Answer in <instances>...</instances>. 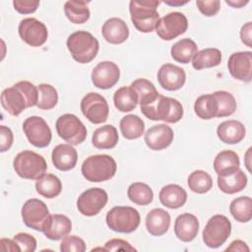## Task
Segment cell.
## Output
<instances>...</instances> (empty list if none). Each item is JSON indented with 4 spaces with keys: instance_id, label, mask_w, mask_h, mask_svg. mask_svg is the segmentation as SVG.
<instances>
[{
    "instance_id": "1",
    "label": "cell",
    "mask_w": 252,
    "mask_h": 252,
    "mask_svg": "<svg viewBox=\"0 0 252 252\" xmlns=\"http://www.w3.org/2000/svg\"><path fill=\"white\" fill-rule=\"evenodd\" d=\"M37 100V87L29 81H20L1 93V104L13 116H18L26 108L36 105Z\"/></svg>"
},
{
    "instance_id": "2",
    "label": "cell",
    "mask_w": 252,
    "mask_h": 252,
    "mask_svg": "<svg viewBox=\"0 0 252 252\" xmlns=\"http://www.w3.org/2000/svg\"><path fill=\"white\" fill-rule=\"evenodd\" d=\"M142 113L150 120L176 123L183 116V106L175 98L158 94L155 98L140 105Z\"/></svg>"
},
{
    "instance_id": "3",
    "label": "cell",
    "mask_w": 252,
    "mask_h": 252,
    "mask_svg": "<svg viewBox=\"0 0 252 252\" xmlns=\"http://www.w3.org/2000/svg\"><path fill=\"white\" fill-rule=\"evenodd\" d=\"M66 44L73 59L81 64L93 61L99 49L98 40L86 31H77L71 33Z\"/></svg>"
},
{
    "instance_id": "4",
    "label": "cell",
    "mask_w": 252,
    "mask_h": 252,
    "mask_svg": "<svg viewBox=\"0 0 252 252\" xmlns=\"http://www.w3.org/2000/svg\"><path fill=\"white\" fill-rule=\"evenodd\" d=\"M159 3V1L155 0L130 1L129 11L131 21L139 32L148 33L156 30L157 24L159 20V15L157 10Z\"/></svg>"
},
{
    "instance_id": "5",
    "label": "cell",
    "mask_w": 252,
    "mask_h": 252,
    "mask_svg": "<svg viewBox=\"0 0 252 252\" xmlns=\"http://www.w3.org/2000/svg\"><path fill=\"white\" fill-rule=\"evenodd\" d=\"M117 169L115 159L108 155H94L87 158L81 167L83 176L91 182H103L111 179Z\"/></svg>"
},
{
    "instance_id": "6",
    "label": "cell",
    "mask_w": 252,
    "mask_h": 252,
    "mask_svg": "<svg viewBox=\"0 0 252 252\" xmlns=\"http://www.w3.org/2000/svg\"><path fill=\"white\" fill-rule=\"evenodd\" d=\"M16 173L25 179L37 180L45 174L47 164L42 156L32 151L19 153L13 161Z\"/></svg>"
},
{
    "instance_id": "7",
    "label": "cell",
    "mask_w": 252,
    "mask_h": 252,
    "mask_svg": "<svg viewBox=\"0 0 252 252\" xmlns=\"http://www.w3.org/2000/svg\"><path fill=\"white\" fill-rule=\"evenodd\" d=\"M107 226L116 232L130 233L135 231L141 222L139 212L129 206H117L106 214Z\"/></svg>"
},
{
    "instance_id": "8",
    "label": "cell",
    "mask_w": 252,
    "mask_h": 252,
    "mask_svg": "<svg viewBox=\"0 0 252 252\" xmlns=\"http://www.w3.org/2000/svg\"><path fill=\"white\" fill-rule=\"evenodd\" d=\"M230 232V220L223 215H215L203 229V241L209 248H218L227 240Z\"/></svg>"
},
{
    "instance_id": "9",
    "label": "cell",
    "mask_w": 252,
    "mask_h": 252,
    "mask_svg": "<svg viewBox=\"0 0 252 252\" xmlns=\"http://www.w3.org/2000/svg\"><path fill=\"white\" fill-rule=\"evenodd\" d=\"M57 134L61 139L72 146L83 143L87 138V128L84 123L74 114L61 115L55 124Z\"/></svg>"
},
{
    "instance_id": "10",
    "label": "cell",
    "mask_w": 252,
    "mask_h": 252,
    "mask_svg": "<svg viewBox=\"0 0 252 252\" xmlns=\"http://www.w3.org/2000/svg\"><path fill=\"white\" fill-rule=\"evenodd\" d=\"M21 215L24 223L28 227L42 232L50 217L46 204L35 198L29 199L25 202L21 210Z\"/></svg>"
},
{
    "instance_id": "11",
    "label": "cell",
    "mask_w": 252,
    "mask_h": 252,
    "mask_svg": "<svg viewBox=\"0 0 252 252\" xmlns=\"http://www.w3.org/2000/svg\"><path fill=\"white\" fill-rule=\"evenodd\" d=\"M81 110L84 116L94 124L105 122L109 114L106 99L97 93H89L82 98Z\"/></svg>"
},
{
    "instance_id": "12",
    "label": "cell",
    "mask_w": 252,
    "mask_h": 252,
    "mask_svg": "<svg viewBox=\"0 0 252 252\" xmlns=\"http://www.w3.org/2000/svg\"><path fill=\"white\" fill-rule=\"evenodd\" d=\"M23 130L29 142L36 148H45L51 142V130L40 116L28 117L23 123Z\"/></svg>"
},
{
    "instance_id": "13",
    "label": "cell",
    "mask_w": 252,
    "mask_h": 252,
    "mask_svg": "<svg viewBox=\"0 0 252 252\" xmlns=\"http://www.w3.org/2000/svg\"><path fill=\"white\" fill-rule=\"evenodd\" d=\"M188 28V20L181 12H171L160 18L157 24V34L163 40H171L183 34Z\"/></svg>"
},
{
    "instance_id": "14",
    "label": "cell",
    "mask_w": 252,
    "mask_h": 252,
    "mask_svg": "<svg viewBox=\"0 0 252 252\" xmlns=\"http://www.w3.org/2000/svg\"><path fill=\"white\" fill-rule=\"evenodd\" d=\"M108 201L107 193L98 187H93L84 191L77 200L78 211L86 217L97 215Z\"/></svg>"
},
{
    "instance_id": "15",
    "label": "cell",
    "mask_w": 252,
    "mask_h": 252,
    "mask_svg": "<svg viewBox=\"0 0 252 252\" xmlns=\"http://www.w3.org/2000/svg\"><path fill=\"white\" fill-rule=\"evenodd\" d=\"M18 32L20 37L32 47L41 46L48 37L47 28L35 18L23 19L19 24Z\"/></svg>"
},
{
    "instance_id": "16",
    "label": "cell",
    "mask_w": 252,
    "mask_h": 252,
    "mask_svg": "<svg viewBox=\"0 0 252 252\" xmlns=\"http://www.w3.org/2000/svg\"><path fill=\"white\" fill-rule=\"evenodd\" d=\"M119 67L111 61L99 62L92 72V82L94 87L107 90L112 88L119 81Z\"/></svg>"
},
{
    "instance_id": "17",
    "label": "cell",
    "mask_w": 252,
    "mask_h": 252,
    "mask_svg": "<svg viewBox=\"0 0 252 252\" xmlns=\"http://www.w3.org/2000/svg\"><path fill=\"white\" fill-rule=\"evenodd\" d=\"M230 75L239 81L249 83L252 78V52L239 51L232 53L227 62Z\"/></svg>"
},
{
    "instance_id": "18",
    "label": "cell",
    "mask_w": 252,
    "mask_h": 252,
    "mask_svg": "<svg viewBox=\"0 0 252 252\" xmlns=\"http://www.w3.org/2000/svg\"><path fill=\"white\" fill-rule=\"evenodd\" d=\"M158 81L166 91L180 90L186 81L185 71L176 65L166 63L160 66L158 71Z\"/></svg>"
},
{
    "instance_id": "19",
    "label": "cell",
    "mask_w": 252,
    "mask_h": 252,
    "mask_svg": "<svg viewBox=\"0 0 252 252\" xmlns=\"http://www.w3.org/2000/svg\"><path fill=\"white\" fill-rule=\"evenodd\" d=\"M173 130L166 124L154 125L147 130L144 136L146 145L153 151H161L173 141Z\"/></svg>"
},
{
    "instance_id": "20",
    "label": "cell",
    "mask_w": 252,
    "mask_h": 252,
    "mask_svg": "<svg viewBox=\"0 0 252 252\" xmlns=\"http://www.w3.org/2000/svg\"><path fill=\"white\" fill-rule=\"evenodd\" d=\"M51 160L58 170L68 171L77 164L78 153L70 144H59L52 151Z\"/></svg>"
},
{
    "instance_id": "21",
    "label": "cell",
    "mask_w": 252,
    "mask_h": 252,
    "mask_svg": "<svg viewBox=\"0 0 252 252\" xmlns=\"http://www.w3.org/2000/svg\"><path fill=\"white\" fill-rule=\"evenodd\" d=\"M103 38L111 44H120L129 37V28L120 18H110L104 22L101 28Z\"/></svg>"
},
{
    "instance_id": "22",
    "label": "cell",
    "mask_w": 252,
    "mask_h": 252,
    "mask_svg": "<svg viewBox=\"0 0 252 252\" xmlns=\"http://www.w3.org/2000/svg\"><path fill=\"white\" fill-rule=\"evenodd\" d=\"M199 220L196 216L185 213L179 215L174 222V233L183 242L192 241L198 234Z\"/></svg>"
},
{
    "instance_id": "23",
    "label": "cell",
    "mask_w": 252,
    "mask_h": 252,
    "mask_svg": "<svg viewBox=\"0 0 252 252\" xmlns=\"http://www.w3.org/2000/svg\"><path fill=\"white\" fill-rule=\"evenodd\" d=\"M245 127L237 120H226L221 122L217 128V135L219 139L229 145H234L241 142L245 137Z\"/></svg>"
},
{
    "instance_id": "24",
    "label": "cell",
    "mask_w": 252,
    "mask_h": 252,
    "mask_svg": "<svg viewBox=\"0 0 252 252\" xmlns=\"http://www.w3.org/2000/svg\"><path fill=\"white\" fill-rule=\"evenodd\" d=\"M170 226L169 214L160 208L151 210L146 217L147 230L154 236H161Z\"/></svg>"
},
{
    "instance_id": "25",
    "label": "cell",
    "mask_w": 252,
    "mask_h": 252,
    "mask_svg": "<svg viewBox=\"0 0 252 252\" xmlns=\"http://www.w3.org/2000/svg\"><path fill=\"white\" fill-rule=\"evenodd\" d=\"M71 229L72 222L68 217L60 214H54L50 215L43 233L50 240H60L67 236Z\"/></svg>"
},
{
    "instance_id": "26",
    "label": "cell",
    "mask_w": 252,
    "mask_h": 252,
    "mask_svg": "<svg viewBox=\"0 0 252 252\" xmlns=\"http://www.w3.org/2000/svg\"><path fill=\"white\" fill-rule=\"evenodd\" d=\"M158 198L164 207L169 209H178L186 203L187 193L177 184H168L160 189Z\"/></svg>"
},
{
    "instance_id": "27",
    "label": "cell",
    "mask_w": 252,
    "mask_h": 252,
    "mask_svg": "<svg viewBox=\"0 0 252 252\" xmlns=\"http://www.w3.org/2000/svg\"><path fill=\"white\" fill-rule=\"evenodd\" d=\"M247 185V176L241 170L237 169L232 173L218 175V187L225 194H234L242 191Z\"/></svg>"
},
{
    "instance_id": "28",
    "label": "cell",
    "mask_w": 252,
    "mask_h": 252,
    "mask_svg": "<svg viewBox=\"0 0 252 252\" xmlns=\"http://www.w3.org/2000/svg\"><path fill=\"white\" fill-rule=\"evenodd\" d=\"M117 129L112 125H104L97 128L92 137V143L96 149L108 150L114 148L118 143Z\"/></svg>"
},
{
    "instance_id": "29",
    "label": "cell",
    "mask_w": 252,
    "mask_h": 252,
    "mask_svg": "<svg viewBox=\"0 0 252 252\" xmlns=\"http://www.w3.org/2000/svg\"><path fill=\"white\" fill-rule=\"evenodd\" d=\"M240 160L238 155L230 150L221 151L214 160V169L218 175H224L234 172L239 168Z\"/></svg>"
},
{
    "instance_id": "30",
    "label": "cell",
    "mask_w": 252,
    "mask_h": 252,
    "mask_svg": "<svg viewBox=\"0 0 252 252\" xmlns=\"http://www.w3.org/2000/svg\"><path fill=\"white\" fill-rule=\"evenodd\" d=\"M198 50L196 42L191 38H182L175 42L170 49V54L176 62L187 64L189 63Z\"/></svg>"
},
{
    "instance_id": "31",
    "label": "cell",
    "mask_w": 252,
    "mask_h": 252,
    "mask_svg": "<svg viewBox=\"0 0 252 252\" xmlns=\"http://www.w3.org/2000/svg\"><path fill=\"white\" fill-rule=\"evenodd\" d=\"M36 192L44 198L52 199L57 197L62 190L60 179L51 173H45L35 182Z\"/></svg>"
},
{
    "instance_id": "32",
    "label": "cell",
    "mask_w": 252,
    "mask_h": 252,
    "mask_svg": "<svg viewBox=\"0 0 252 252\" xmlns=\"http://www.w3.org/2000/svg\"><path fill=\"white\" fill-rule=\"evenodd\" d=\"M221 61V52L215 47L205 48L197 51L192 58V66L196 70L212 68L220 65Z\"/></svg>"
},
{
    "instance_id": "33",
    "label": "cell",
    "mask_w": 252,
    "mask_h": 252,
    "mask_svg": "<svg viewBox=\"0 0 252 252\" xmlns=\"http://www.w3.org/2000/svg\"><path fill=\"white\" fill-rule=\"evenodd\" d=\"M121 134L127 140L140 138L145 131V123L142 118L135 114H128L120 120L119 123Z\"/></svg>"
},
{
    "instance_id": "34",
    "label": "cell",
    "mask_w": 252,
    "mask_h": 252,
    "mask_svg": "<svg viewBox=\"0 0 252 252\" xmlns=\"http://www.w3.org/2000/svg\"><path fill=\"white\" fill-rule=\"evenodd\" d=\"M87 1H67L64 4V12L67 19L77 25L86 23L90 19V9Z\"/></svg>"
},
{
    "instance_id": "35",
    "label": "cell",
    "mask_w": 252,
    "mask_h": 252,
    "mask_svg": "<svg viewBox=\"0 0 252 252\" xmlns=\"http://www.w3.org/2000/svg\"><path fill=\"white\" fill-rule=\"evenodd\" d=\"M194 111L196 115L204 120L217 117L218 103L213 94H202L195 100Z\"/></svg>"
},
{
    "instance_id": "36",
    "label": "cell",
    "mask_w": 252,
    "mask_h": 252,
    "mask_svg": "<svg viewBox=\"0 0 252 252\" xmlns=\"http://www.w3.org/2000/svg\"><path fill=\"white\" fill-rule=\"evenodd\" d=\"M229 212L238 222H248L252 218V199L248 196L233 199L229 205Z\"/></svg>"
},
{
    "instance_id": "37",
    "label": "cell",
    "mask_w": 252,
    "mask_h": 252,
    "mask_svg": "<svg viewBox=\"0 0 252 252\" xmlns=\"http://www.w3.org/2000/svg\"><path fill=\"white\" fill-rule=\"evenodd\" d=\"M113 102L115 107L121 112H129L133 110L138 103V97L132 88L121 87L113 95Z\"/></svg>"
},
{
    "instance_id": "38",
    "label": "cell",
    "mask_w": 252,
    "mask_h": 252,
    "mask_svg": "<svg viewBox=\"0 0 252 252\" xmlns=\"http://www.w3.org/2000/svg\"><path fill=\"white\" fill-rule=\"evenodd\" d=\"M127 196L134 204L147 206L153 202L154 192L148 184L143 182H134L128 187Z\"/></svg>"
},
{
    "instance_id": "39",
    "label": "cell",
    "mask_w": 252,
    "mask_h": 252,
    "mask_svg": "<svg viewBox=\"0 0 252 252\" xmlns=\"http://www.w3.org/2000/svg\"><path fill=\"white\" fill-rule=\"evenodd\" d=\"M187 183L189 189L198 194L207 193L213 187L212 176L204 170H194L190 173Z\"/></svg>"
},
{
    "instance_id": "40",
    "label": "cell",
    "mask_w": 252,
    "mask_h": 252,
    "mask_svg": "<svg viewBox=\"0 0 252 252\" xmlns=\"http://www.w3.org/2000/svg\"><path fill=\"white\" fill-rule=\"evenodd\" d=\"M130 87L137 94L138 102L140 103V105L149 102L158 94V92L157 91L154 84L144 78L135 80L130 85Z\"/></svg>"
},
{
    "instance_id": "41",
    "label": "cell",
    "mask_w": 252,
    "mask_h": 252,
    "mask_svg": "<svg viewBox=\"0 0 252 252\" xmlns=\"http://www.w3.org/2000/svg\"><path fill=\"white\" fill-rule=\"evenodd\" d=\"M38 100L36 106L39 109H52L58 102V94L56 89L49 84H40L37 86Z\"/></svg>"
},
{
    "instance_id": "42",
    "label": "cell",
    "mask_w": 252,
    "mask_h": 252,
    "mask_svg": "<svg viewBox=\"0 0 252 252\" xmlns=\"http://www.w3.org/2000/svg\"><path fill=\"white\" fill-rule=\"evenodd\" d=\"M218 103L217 117H225L234 113L236 110V101L234 96L225 91H217L214 94Z\"/></svg>"
},
{
    "instance_id": "43",
    "label": "cell",
    "mask_w": 252,
    "mask_h": 252,
    "mask_svg": "<svg viewBox=\"0 0 252 252\" xmlns=\"http://www.w3.org/2000/svg\"><path fill=\"white\" fill-rule=\"evenodd\" d=\"M60 251L62 252H85V241L76 235L65 236L60 243Z\"/></svg>"
},
{
    "instance_id": "44",
    "label": "cell",
    "mask_w": 252,
    "mask_h": 252,
    "mask_svg": "<svg viewBox=\"0 0 252 252\" xmlns=\"http://www.w3.org/2000/svg\"><path fill=\"white\" fill-rule=\"evenodd\" d=\"M13 239L19 245L21 251L33 252L36 249V239L27 232H19L14 235Z\"/></svg>"
},
{
    "instance_id": "45",
    "label": "cell",
    "mask_w": 252,
    "mask_h": 252,
    "mask_svg": "<svg viewBox=\"0 0 252 252\" xmlns=\"http://www.w3.org/2000/svg\"><path fill=\"white\" fill-rule=\"evenodd\" d=\"M196 5L199 11L207 17L217 15L220 8V2L219 0H197Z\"/></svg>"
},
{
    "instance_id": "46",
    "label": "cell",
    "mask_w": 252,
    "mask_h": 252,
    "mask_svg": "<svg viewBox=\"0 0 252 252\" xmlns=\"http://www.w3.org/2000/svg\"><path fill=\"white\" fill-rule=\"evenodd\" d=\"M14 9L20 14H32L36 11L39 6V1L37 0H14Z\"/></svg>"
},
{
    "instance_id": "47",
    "label": "cell",
    "mask_w": 252,
    "mask_h": 252,
    "mask_svg": "<svg viewBox=\"0 0 252 252\" xmlns=\"http://www.w3.org/2000/svg\"><path fill=\"white\" fill-rule=\"evenodd\" d=\"M105 251H136L128 241L120 238H112L108 240L104 245Z\"/></svg>"
},
{
    "instance_id": "48",
    "label": "cell",
    "mask_w": 252,
    "mask_h": 252,
    "mask_svg": "<svg viewBox=\"0 0 252 252\" xmlns=\"http://www.w3.org/2000/svg\"><path fill=\"white\" fill-rule=\"evenodd\" d=\"M14 141V135L12 130L5 126V125H1L0 126V151L2 153L8 151L13 144Z\"/></svg>"
},
{
    "instance_id": "49",
    "label": "cell",
    "mask_w": 252,
    "mask_h": 252,
    "mask_svg": "<svg viewBox=\"0 0 252 252\" xmlns=\"http://www.w3.org/2000/svg\"><path fill=\"white\" fill-rule=\"evenodd\" d=\"M252 23L251 22H247L246 24H244L240 30V38L241 41L247 45L248 47L252 46Z\"/></svg>"
},
{
    "instance_id": "50",
    "label": "cell",
    "mask_w": 252,
    "mask_h": 252,
    "mask_svg": "<svg viewBox=\"0 0 252 252\" xmlns=\"http://www.w3.org/2000/svg\"><path fill=\"white\" fill-rule=\"evenodd\" d=\"M0 248L3 251H11V252H20L21 251L17 242L14 239H8V238H1Z\"/></svg>"
},
{
    "instance_id": "51",
    "label": "cell",
    "mask_w": 252,
    "mask_h": 252,
    "mask_svg": "<svg viewBox=\"0 0 252 252\" xmlns=\"http://www.w3.org/2000/svg\"><path fill=\"white\" fill-rule=\"evenodd\" d=\"M225 251H239V252H249L250 249L247 244L242 240H234L230 243V245L225 249Z\"/></svg>"
},
{
    "instance_id": "52",
    "label": "cell",
    "mask_w": 252,
    "mask_h": 252,
    "mask_svg": "<svg viewBox=\"0 0 252 252\" xmlns=\"http://www.w3.org/2000/svg\"><path fill=\"white\" fill-rule=\"evenodd\" d=\"M248 0H226L225 3L233 8H241L243 6H245L246 4H248Z\"/></svg>"
},
{
    "instance_id": "53",
    "label": "cell",
    "mask_w": 252,
    "mask_h": 252,
    "mask_svg": "<svg viewBox=\"0 0 252 252\" xmlns=\"http://www.w3.org/2000/svg\"><path fill=\"white\" fill-rule=\"evenodd\" d=\"M251 148H249L248 149V151H247V153H246V155H245V165H246V167H247V169H248V171L249 172H251V168H250V162H249V159H250V155H251Z\"/></svg>"
},
{
    "instance_id": "54",
    "label": "cell",
    "mask_w": 252,
    "mask_h": 252,
    "mask_svg": "<svg viewBox=\"0 0 252 252\" xmlns=\"http://www.w3.org/2000/svg\"><path fill=\"white\" fill-rule=\"evenodd\" d=\"M163 3L170 5V6H182L186 3H188V1H164Z\"/></svg>"
}]
</instances>
